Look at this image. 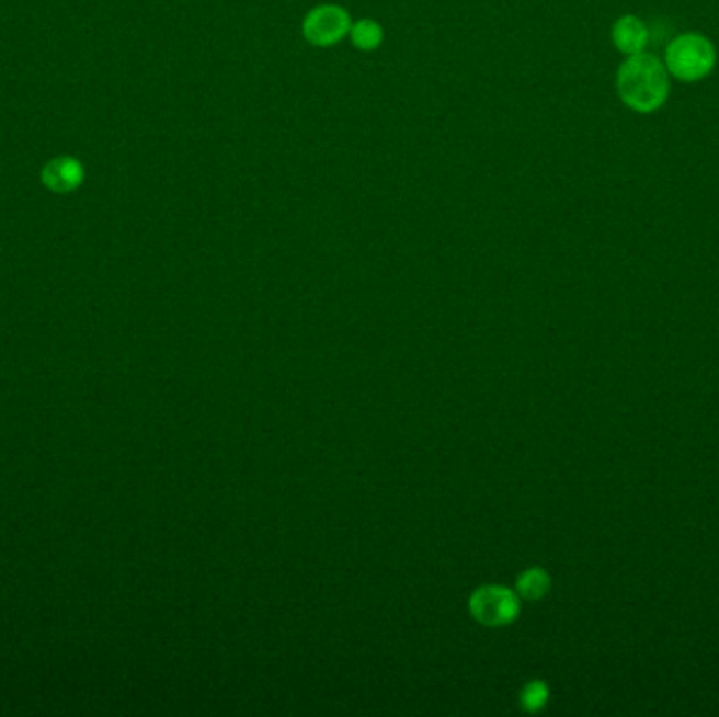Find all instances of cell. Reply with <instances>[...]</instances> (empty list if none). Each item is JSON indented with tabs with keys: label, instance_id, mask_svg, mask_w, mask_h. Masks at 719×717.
I'll return each mask as SVG.
<instances>
[{
	"label": "cell",
	"instance_id": "cell-1",
	"mask_svg": "<svg viewBox=\"0 0 719 717\" xmlns=\"http://www.w3.org/2000/svg\"><path fill=\"white\" fill-rule=\"evenodd\" d=\"M618 95L636 112H654L669 95L667 68L654 55H629L618 68Z\"/></svg>",
	"mask_w": 719,
	"mask_h": 717
},
{
	"label": "cell",
	"instance_id": "cell-2",
	"mask_svg": "<svg viewBox=\"0 0 719 717\" xmlns=\"http://www.w3.org/2000/svg\"><path fill=\"white\" fill-rule=\"evenodd\" d=\"M667 72L680 80L694 82L707 77L716 66V49L700 34L677 36L667 47Z\"/></svg>",
	"mask_w": 719,
	"mask_h": 717
},
{
	"label": "cell",
	"instance_id": "cell-3",
	"mask_svg": "<svg viewBox=\"0 0 719 717\" xmlns=\"http://www.w3.org/2000/svg\"><path fill=\"white\" fill-rule=\"evenodd\" d=\"M352 30L345 9L336 4H320L311 9L304 22V34L316 47H331Z\"/></svg>",
	"mask_w": 719,
	"mask_h": 717
},
{
	"label": "cell",
	"instance_id": "cell-4",
	"mask_svg": "<svg viewBox=\"0 0 719 717\" xmlns=\"http://www.w3.org/2000/svg\"><path fill=\"white\" fill-rule=\"evenodd\" d=\"M471 615L484 625H507L520 613V600L514 591L489 585L476 591L469 602Z\"/></svg>",
	"mask_w": 719,
	"mask_h": 717
},
{
	"label": "cell",
	"instance_id": "cell-5",
	"mask_svg": "<svg viewBox=\"0 0 719 717\" xmlns=\"http://www.w3.org/2000/svg\"><path fill=\"white\" fill-rule=\"evenodd\" d=\"M613 41L617 49L625 55H638L648 43V27L638 18H620L613 27Z\"/></svg>",
	"mask_w": 719,
	"mask_h": 717
},
{
	"label": "cell",
	"instance_id": "cell-6",
	"mask_svg": "<svg viewBox=\"0 0 719 717\" xmlns=\"http://www.w3.org/2000/svg\"><path fill=\"white\" fill-rule=\"evenodd\" d=\"M43 180L55 192L75 190L82 180V169H80L77 160H72V158H57V160H53L47 164V169L43 173Z\"/></svg>",
	"mask_w": 719,
	"mask_h": 717
},
{
	"label": "cell",
	"instance_id": "cell-7",
	"mask_svg": "<svg viewBox=\"0 0 719 717\" xmlns=\"http://www.w3.org/2000/svg\"><path fill=\"white\" fill-rule=\"evenodd\" d=\"M551 588V579L545 570L540 568H528L526 572L520 574L517 579V593L524 598V600H540L547 591Z\"/></svg>",
	"mask_w": 719,
	"mask_h": 717
},
{
	"label": "cell",
	"instance_id": "cell-8",
	"mask_svg": "<svg viewBox=\"0 0 719 717\" xmlns=\"http://www.w3.org/2000/svg\"><path fill=\"white\" fill-rule=\"evenodd\" d=\"M350 34H352L354 45L362 52H373L384 41V30L373 20H362L358 24H354L350 30Z\"/></svg>",
	"mask_w": 719,
	"mask_h": 717
},
{
	"label": "cell",
	"instance_id": "cell-9",
	"mask_svg": "<svg viewBox=\"0 0 719 717\" xmlns=\"http://www.w3.org/2000/svg\"><path fill=\"white\" fill-rule=\"evenodd\" d=\"M547 698H549V688L543 684V682H530L524 686L522 691V707L526 712H539L545 705H547Z\"/></svg>",
	"mask_w": 719,
	"mask_h": 717
}]
</instances>
